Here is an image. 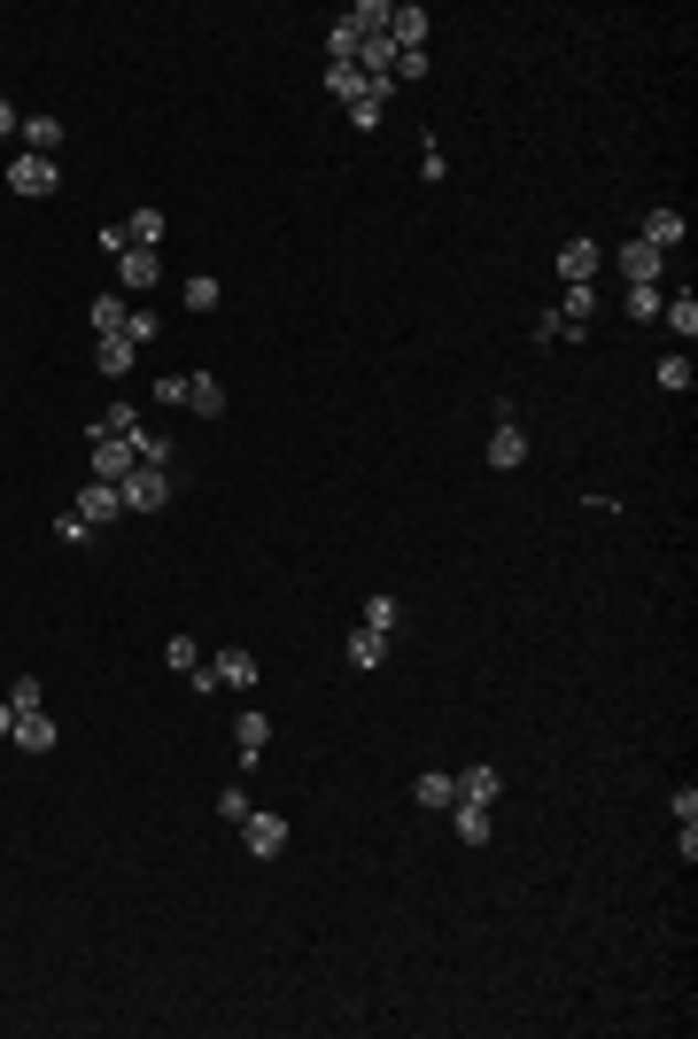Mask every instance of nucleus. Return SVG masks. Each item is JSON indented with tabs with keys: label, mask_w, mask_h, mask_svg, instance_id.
Instances as JSON below:
<instances>
[{
	"label": "nucleus",
	"mask_w": 698,
	"mask_h": 1039,
	"mask_svg": "<svg viewBox=\"0 0 698 1039\" xmlns=\"http://www.w3.org/2000/svg\"><path fill=\"white\" fill-rule=\"evenodd\" d=\"M117 497H125V512H163L171 505V466H133L117 481Z\"/></svg>",
	"instance_id": "nucleus-1"
},
{
	"label": "nucleus",
	"mask_w": 698,
	"mask_h": 1039,
	"mask_svg": "<svg viewBox=\"0 0 698 1039\" xmlns=\"http://www.w3.org/2000/svg\"><path fill=\"white\" fill-rule=\"evenodd\" d=\"M241 838H248V854H256V861H279V854H287V815H272V807H248Z\"/></svg>",
	"instance_id": "nucleus-2"
},
{
	"label": "nucleus",
	"mask_w": 698,
	"mask_h": 1039,
	"mask_svg": "<svg viewBox=\"0 0 698 1039\" xmlns=\"http://www.w3.org/2000/svg\"><path fill=\"white\" fill-rule=\"evenodd\" d=\"M326 94H334V102L349 109V102H366V94H381V102H389L396 86H389V78H366L358 63H326Z\"/></svg>",
	"instance_id": "nucleus-3"
},
{
	"label": "nucleus",
	"mask_w": 698,
	"mask_h": 1039,
	"mask_svg": "<svg viewBox=\"0 0 698 1039\" xmlns=\"http://www.w3.org/2000/svg\"><path fill=\"white\" fill-rule=\"evenodd\" d=\"M489 466H497V474H520V466H528V427H520V420H497V427H489Z\"/></svg>",
	"instance_id": "nucleus-4"
},
{
	"label": "nucleus",
	"mask_w": 698,
	"mask_h": 1039,
	"mask_svg": "<svg viewBox=\"0 0 698 1039\" xmlns=\"http://www.w3.org/2000/svg\"><path fill=\"white\" fill-rule=\"evenodd\" d=\"M210 675H218V690H256V651L225 644V651H210Z\"/></svg>",
	"instance_id": "nucleus-5"
},
{
	"label": "nucleus",
	"mask_w": 698,
	"mask_h": 1039,
	"mask_svg": "<svg viewBox=\"0 0 698 1039\" xmlns=\"http://www.w3.org/2000/svg\"><path fill=\"white\" fill-rule=\"evenodd\" d=\"M55 179H63V171H55L47 156H17V163H9V194H32V202H40V194H55Z\"/></svg>",
	"instance_id": "nucleus-6"
},
{
	"label": "nucleus",
	"mask_w": 698,
	"mask_h": 1039,
	"mask_svg": "<svg viewBox=\"0 0 698 1039\" xmlns=\"http://www.w3.org/2000/svg\"><path fill=\"white\" fill-rule=\"evenodd\" d=\"M86 466H94V481H109V489H117V481H125V474H133L140 458H133V443H117V435H102Z\"/></svg>",
	"instance_id": "nucleus-7"
},
{
	"label": "nucleus",
	"mask_w": 698,
	"mask_h": 1039,
	"mask_svg": "<svg viewBox=\"0 0 698 1039\" xmlns=\"http://www.w3.org/2000/svg\"><path fill=\"white\" fill-rule=\"evenodd\" d=\"M264 745H272V722H264L256 707H241V714H233V753H241V768H256Z\"/></svg>",
	"instance_id": "nucleus-8"
},
{
	"label": "nucleus",
	"mask_w": 698,
	"mask_h": 1039,
	"mask_svg": "<svg viewBox=\"0 0 698 1039\" xmlns=\"http://www.w3.org/2000/svg\"><path fill=\"white\" fill-rule=\"evenodd\" d=\"M102 435H117V443H133V435H140V404H133V396H117V404H109V412H102V420L86 427V443H102Z\"/></svg>",
	"instance_id": "nucleus-9"
},
{
	"label": "nucleus",
	"mask_w": 698,
	"mask_h": 1039,
	"mask_svg": "<svg viewBox=\"0 0 698 1039\" xmlns=\"http://www.w3.org/2000/svg\"><path fill=\"white\" fill-rule=\"evenodd\" d=\"M71 512H78V520H86V528H102V520H117V512H125V497H117V489H109V481H86V489H78V505H71Z\"/></svg>",
	"instance_id": "nucleus-10"
},
{
	"label": "nucleus",
	"mask_w": 698,
	"mask_h": 1039,
	"mask_svg": "<svg viewBox=\"0 0 698 1039\" xmlns=\"http://www.w3.org/2000/svg\"><path fill=\"white\" fill-rule=\"evenodd\" d=\"M9 738H17V745H24V753H55V714H47V707H24V714H17V730H9Z\"/></svg>",
	"instance_id": "nucleus-11"
},
{
	"label": "nucleus",
	"mask_w": 698,
	"mask_h": 1039,
	"mask_svg": "<svg viewBox=\"0 0 698 1039\" xmlns=\"http://www.w3.org/2000/svg\"><path fill=\"white\" fill-rule=\"evenodd\" d=\"M341 651H349V667H366V675H373V667H389V651H396V644H389L381 628H366V621H358V636H349Z\"/></svg>",
	"instance_id": "nucleus-12"
},
{
	"label": "nucleus",
	"mask_w": 698,
	"mask_h": 1039,
	"mask_svg": "<svg viewBox=\"0 0 698 1039\" xmlns=\"http://www.w3.org/2000/svg\"><path fill=\"white\" fill-rule=\"evenodd\" d=\"M17 132H24V156H47V163L63 156V117H24Z\"/></svg>",
	"instance_id": "nucleus-13"
},
{
	"label": "nucleus",
	"mask_w": 698,
	"mask_h": 1039,
	"mask_svg": "<svg viewBox=\"0 0 698 1039\" xmlns=\"http://www.w3.org/2000/svg\"><path fill=\"white\" fill-rule=\"evenodd\" d=\"M683 233H690V225H683V210H652V218H644V233H636V241H644V248H659V256H667V248H683Z\"/></svg>",
	"instance_id": "nucleus-14"
},
{
	"label": "nucleus",
	"mask_w": 698,
	"mask_h": 1039,
	"mask_svg": "<svg viewBox=\"0 0 698 1039\" xmlns=\"http://www.w3.org/2000/svg\"><path fill=\"white\" fill-rule=\"evenodd\" d=\"M559 279H567V287H590V279H597V241H567V248H559Z\"/></svg>",
	"instance_id": "nucleus-15"
},
{
	"label": "nucleus",
	"mask_w": 698,
	"mask_h": 1039,
	"mask_svg": "<svg viewBox=\"0 0 698 1039\" xmlns=\"http://www.w3.org/2000/svg\"><path fill=\"white\" fill-rule=\"evenodd\" d=\"M117 272H125V287H133V295H148V287L163 279V256H156V248H125V256H117Z\"/></svg>",
	"instance_id": "nucleus-16"
},
{
	"label": "nucleus",
	"mask_w": 698,
	"mask_h": 1039,
	"mask_svg": "<svg viewBox=\"0 0 698 1039\" xmlns=\"http://www.w3.org/2000/svg\"><path fill=\"white\" fill-rule=\"evenodd\" d=\"M133 358H140V350H133L125 333H102V341H94V373H109V381H125V373H133Z\"/></svg>",
	"instance_id": "nucleus-17"
},
{
	"label": "nucleus",
	"mask_w": 698,
	"mask_h": 1039,
	"mask_svg": "<svg viewBox=\"0 0 698 1039\" xmlns=\"http://www.w3.org/2000/svg\"><path fill=\"white\" fill-rule=\"evenodd\" d=\"M187 412H194V420H218V412H225L218 373H187Z\"/></svg>",
	"instance_id": "nucleus-18"
},
{
	"label": "nucleus",
	"mask_w": 698,
	"mask_h": 1039,
	"mask_svg": "<svg viewBox=\"0 0 698 1039\" xmlns=\"http://www.w3.org/2000/svg\"><path fill=\"white\" fill-rule=\"evenodd\" d=\"M451 830H458L466 846H489V807H482V799H451Z\"/></svg>",
	"instance_id": "nucleus-19"
},
{
	"label": "nucleus",
	"mask_w": 698,
	"mask_h": 1039,
	"mask_svg": "<svg viewBox=\"0 0 698 1039\" xmlns=\"http://www.w3.org/2000/svg\"><path fill=\"white\" fill-rule=\"evenodd\" d=\"M389 40H396V47H427V9H412V0H404V9H389Z\"/></svg>",
	"instance_id": "nucleus-20"
},
{
	"label": "nucleus",
	"mask_w": 698,
	"mask_h": 1039,
	"mask_svg": "<svg viewBox=\"0 0 698 1039\" xmlns=\"http://www.w3.org/2000/svg\"><path fill=\"white\" fill-rule=\"evenodd\" d=\"M621 272H628V287H659V248L628 241V248H621Z\"/></svg>",
	"instance_id": "nucleus-21"
},
{
	"label": "nucleus",
	"mask_w": 698,
	"mask_h": 1039,
	"mask_svg": "<svg viewBox=\"0 0 698 1039\" xmlns=\"http://www.w3.org/2000/svg\"><path fill=\"white\" fill-rule=\"evenodd\" d=\"M559 318L590 341V326H597V287H567V303H559Z\"/></svg>",
	"instance_id": "nucleus-22"
},
{
	"label": "nucleus",
	"mask_w": 698,
	"mask_h": 1039,
	"mask_svg": "<svg viewBox=\"0 0 698 1039\" xmlns=\"http://www.w3.org/2000/svg\"><path fill=\"white\" fill-rule=\"evenodd\" d=\"M412 799H420V807H435V815H451V799H458V776H443V768H427V776L412 784Z\"/></svg>",
	"instance_id": "nucleus-23"
},
{
	"label": "nucleus",
	"mask_w": 698,
	"mask_h": 1039,
	"mask_svg": "<svg viewBox=\"0 0 698 1039\" xmlns=\"http://www.w3.org/2000/svg\"><path fill=\"white\" fill-rule=\"evenodd\" d=\"M396 621H404V605H396V590H373V597H366V628H381V636H396Z\"/></svg>",
	"instance_id": "nucleus-24"
},
{
	"label": "nucleus",
	"mask_w": 698,
	"mask_h": 1039,
	"mask_svg": "<svg viewBox=\"0 0 698 1039\" xmlns=\"http://www.w3.org/2000/svg\"><path fill=\"white\" fill-rule=\"evenodd\" d=\"M497 792H505V776H497V768H466V776H458V799H482V807H497Z\"/></svg>",
	"instance_id": "nucleus-25"
},
{
	"label": "nucleus",
	"mask_w": 698,
	"mask_h": 1039,
	"mask_svg": "<svg viewBox=\"0 0 698 1039\" xmlns=\"http://www.w3.org/2000/svg\"><path fill=\"white\" fill-rule=\"evenodd\" d=\"M125 241H133V248H156V241H163V210H133V218H125Z\"/></svg>",
	"instance_id": "nucleus-26"
},
{
	"label": "nucleus",
	"mask_w": 698,
	"mask_h": 1039,
	"mask_svg": "<svg viewBox=\"0 0 698 1039\" xmlns=\"http://www.w3.org/2000/svg\"><path fill=\"white\" fill-rule=\"evenodd\" d=\"M86 318H94V333H125V318H133V310H125V295H94V310H86Z\"/></svg>",
	"instance_id": "nucleus-27"
},
{
	"label": "nucleus",
	"mask_w": 698,
	"mask_h": 1039,
	"mask_svg": "<svg viewBox=\"0 0 698 1039\" xmlns=\"http://www.w3.org/2000/svg\"><path fill=\"white\" fill-rule=\"evenodd\" d=\"M358 40H366V32L349 24V17H334V24H326V55H334V63H349V55H358Z\"/></svg>",
	"instance_id": "nucleus-28"
},
{
	"label": "nucleus",
	"mask_w": 698,
	"mask_h": 1039,
	"mask_svg": "<svg viewBox=\"0 0 698 1039\" xmlns=\"http://www.w3.org/2000/svg\"><path fill=\"white\" fill-rule=\"evenodd\" d=\"M659 389H667V396H690V389H698L690 358H659Z\"/></svg>",
	"instance_id": "nucleus-29"
},
{
	"label": "nucleus",
	"mask_w": 698,
	"mask_h": 1039,
	"mask_svg": "<svg viewBox=\"0 0 698 1039\" xmlns=\"http://www.w3.org/2000/svg\"><path fill=\"white\" fill-rule=\"evenodd\" d=\"M218 295H225V287H218L210 272H187V310H218Z\"/></svg>",
	"instance_id": "nucleus-30"
},
{
	"label": "nucleus",
	"mask_w": 698,
	"mask_h": 1039,
	"mask_svg": "<svg viewBox=\"0 0 698 1039\" xmlns=\"http://www.w3.org/2000/svg\"><path fill=\"white\" fill-rule=\"evenodd\" d=\"M659 318H667V326H675L683 341L698 333V303H690V295H675V303H659Z\"/></svg>",
	"instance_id": "nucleus-31"
},
{
	"label": "nucleus",
	"mask_w": 698,
	"mask_h": 1039,
	"mask_svg": "<svg viewBox=\"0 0 698 1039\" xmlns=\"http://www.w3.org/2000/svg\"><path fill=\"white\" fill-rule=\"evenodd\" d=\"M133 458H140V466H171V443H163L156 427H140V435H133Z\"/></svg>",
	"instance_id": "nucleus-32"
},
{
	"label": "nucleus",
	"mask_w": 698,
	"mask_h": 1039,
	"mask_svg": "<svg viewBox=\"0 0 698 1039\" xmlns=\"http://www.w3.org/2000/svg\"><path fill=\"white\" fill-rule=\"evenodd\" d=\"M163 659H171V667H179V675H194V667H202V659H210V651H202V644H194V636H171V644H163Z\"/></svg>",
	"instance_id": "nucleus-33"
},
{
	"label": "nucleus",
	"mask_w": 698,
	"mask_h": 1039,
	"mask_svg": "<svg viewBox=\"0 0 698 1039\" xmlns=\"http://www.w3.org/2000/svg\"><path fill=\"white\" fill-rule=\"evenodd\" d=\"M381 117H389V102H381V94H366V102H349V125H358V132H381Z\"/></svg>",
	"instance_id": "nucleus-34"
},
{
	"label": "nucleus",
	"mask_w": 698,
	"mask_h": 1039,
	"mask_svg": "<svg viewBox=\"0 0 698 1039\" xmlns=\"http://www.w3.org/2000/svg\"><path fill=\"white\" fill-rule=\"evenodd\" d=\"M156 333H163L156 310H133V318H125V341H133V350H140V341H156Z\"/></svg>",
	"instance_id": "nucleus-35"
},
{
	"label": "nucleus",
	"mask_w": 698,
	"mask_h": 1039,
	"mask_svg": "<svg viewBox=\"0 0 698 1039\" xmlns=\"http://www.w3.org/2000/svg\"><path fill=\"white\" fill-rule=\"evenodd\" d=\"M536 341H543V350H551V341H582V333H574V326H567L559 310H543V318H536Z\"/></svg>",
	"instance_id": "nucleus-36"
},
{
	"label": "nucleus",
	"mask_w": 698,
	"mask_h": 1039,
	"mask_svg": "<svg viewBox=\"0 0 698 1039\" xmlns=\"http://www.w3.org/2000/svg\"><path fill=\"white\" fill-rule=\"evenodd\" d=\"M628 318L652 326V318H659V287H628Z\"/></svg>",
	"instance_id": "nucleus-37"
},
{
	"label": "nucleus",
	"mask_w": 698,
	"mask_h": 1039,
	"mask_svg": "<svg viewBox=\"0 0 698 1039\" xmlns=\"http://www.w3.org/2000/svg\"><path fill=\"white\" fill-rule=\"evenodd\" d=\"M218 815L241 830V823H248V792H241V784H233V792H218Z\"/></svg>",
	"instance_id": "nucleus-38"
},
{
	"label": "nucleus",
	"mask_w": 698,
	"mask_h": 1039,
	"mask_svg": "<svg viewBox=\"0 0 698 1039\" xmlns=\"http://www.w3.org/2000/svg\"><path fill=\"white\" fill-rule=\"evenodd\" d=\"M40 699H47V690H40V675H17V690H9V707L24 714V707H40Z\"/></svg>",
	"instance_id": "nucleus-39"
},
{
	"label": "nucleus",
	"mask_w": 698,
	"mask_h": 1039,
	"mask_svg": "<svg viewBox=\"0 0 698 1039\" xmlns=\"http://www.w3.org/2000/svg\"><path fill=\"white\" fill-rule=\"evenodd\" d=\"M420 171H427V179H443V171H451V156H443L435 140H420Z\"/></svg>",
	"instance_id": "nucleus-40"
},
{
	"label": "nucleus",
	"mask_w": 698,
	"mask_h": 1039,
	"mask_svg": "<svg viewBox=\"0 0 698 1039\" xmlns=\"http://www.w3.org/2000/svg\"><path fill=\"white\" fill-rule=\"evenodd\" d=\"M55 536H63V543H94V528H86L78 512H63V520H55Z\"/></svg>",
	"instance_id": "nucleus-41"
},
{
	"label": "nucleus",
	"mask_w": 698,
	"mask_h": 1039,
	"mask_svg": "<svg viewBox=\"0 0 698 1039\" xmlns=\"http://www.w3.org/2000/svg\"><path fill=\"white\" fill-rule=\"evenodd\" d=\"M17 125H24V117H17V109H9V94H0V140H9V132H17Z\"/></svg>",
	"instance_id": "nucleus-42"
},
{
	"label": "nucleus",
	"mask_w": 698,
	"mask_h": 1039,
	"mask_svg": "<svg viewBox=\"0 0 698 1039\" xmlns=\"http://www.w3.org/2000/svg\"><path fill=\"white\" fill-rule=\"evenodd\" d=\"M9 730H17V707H0V738H9Z\"/></svg>",
	"instance_id": "nucleus-43"
}]
</instances>
